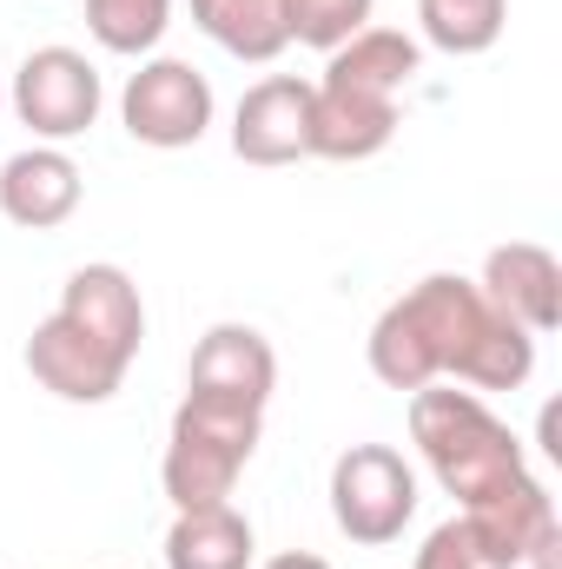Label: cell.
Returning a JSON list of instances; mask_svg holds the SVG:
<instances>
[{
    "mask_svg": "<svg viewBox=\"0 0 562 569\" xmlns=\"http://www.w3.org/2000/svg\"><path fill=\"white\" fill-rule=\"evenodd\" d=\"M371 378L391 391L423 385H470V391H516L536 371V338L503 318L476 279L430 272L404 298H391L364 338Z\"/></svg>",
    "mask_w": 562,
    "mask_h": 569,
    "instance_id": "cell-1",
    "label": "cell"
},
{
    "mask_svg": "<svg viewBox=\"0 0 562 569\" xmlns=\"http://www.w3.org/2000/svg\"><path fill=\"white\" fill-rule=\"evenodd\" d=\"M423 47L398 27H364L324 53L311 80V159H371L398 133V100L418 80Z\"/></svg>",
    "mask_w": 562,
    "mask_h": 569,
    "instance_id": "cell-2",
    "label": "cell"
},
{
    "mask_svg": "<svg viewBox=\"0 0 562 569\" xmlns=\"http://www.w3.org/2000/svg\"><path fill=\"white\" fill-rule=\"evenodd\" d=\"M411 443L423 450L430 477L456 497V510H476L530 477L516 430L483 405V391H456V385L411 391Z\"/></svg>",
    "mask_w": 562,
    "mask_h": 569,
    "instance_id": "cell-3",
    "label": "cell"
},
{
    "mask_svg": "<svg viewBox=\"0 0 562 569\" xmlns=\"http://www.w3.org/2000/svg\"><path fill=\"white\" fill-rule=\"evenodd\" d=\"M265 411L245 405H219V398H192L172 411V437H165V463L159 483L172 497V510H205V503H232L252 450H259Z\"/></svg>",
    "mask_w": 562,
    "mask_h": 569,
    "instance_id": "cell-4",
    "label": "cell"
},
{
    "mask_svg": "<svg viewBox=\"0 0 562 569\" xmlns=\"http://www.w3.org/2000/svg\"><path fill=\"white\" fill-rule=\"evenodd\" d=\"M331 517L358 550H384L418 517V470L391 443H351L331 463Z\"/></svg>",
    "mask_w": 562,
    "mask_h": 569,
    "instance_id": "cell-5",
    "label": "cell"
},
{
    "mask_svg": "<svg viewBox=\"0 0 562 569\" xmlns=\"http://www.w3.org/2000/svg\"><path fill=\"white\" fill-rule=\"evenodd\" d=\"M100 107H107L100 67L80 47H33L13 73V113L40 146L80 140L100 120Z\"/></svg>",
    "mask_w": 562,
    "mask_h": 569,
    "instance_id": "cell-6",
    "label": "cell"
},
{
    "mask_svg": "<svg viewBox=\"0 0 562 569\" xmlns=\"http://www.w3.org/2000/svg\"><path fill=\"white\" fill-rule=\"evenodd\" d=\"M212 80L192 67V60H172V53H152L140 60V73L127 80L120 93V120L140 146L159 152H179V146H199L212 127Z\"/></svg>",
    "mask_w": 562,
    "mask_h": 569,
    "instance_id": "cell-7",
    "label": "cell"
},
{
    "mask_svg": "<svg viewBox=\"0 0 562 569\" xmlns=\"http://www.w3.org/2000/svg\"><path fill=\"white\" fill-rule=\"evenodd\" d=\"M27 371H33L40 391H53L67 405H107L127 385L133 358H120L107 338H93L80 318H67L53 305V318H40L33 338H27Z\"/></svg>",
    "mask_w": 562,
    "mask_h": 569,
    "instance_id": "cell-8",
    "label": "cell"
},
{
    "mask_svg": "<svg viewBox=\"0 0 562 569\" xmlns=\"http://www.w3.org/2000/svg\"><path fill=\"white\" fill-rule=\"evenodd\" d=\"M272 385H279V351H272L265 331H252V325H212L192 345V365H185V391L192 398H219V405L265 411L272 405Z\"/></svg>",
    "mask_w": 562,
    "mask_h": 569,
    "instance_id": "cell-9",
    "label": "cell"
},
{
    "mask_svg": "<svg viewBox=\"0 0 562 569\" xmlns=\"http://www.w3.org/2000/svg\"><path fill=\"white\" fill-rule=\"evenodd\" d=\"M232 152L245 166H298V159H311V80L272 73V80L245 87V100L232 113Z\"/></svg>",
    "mask_w": 562,
    "mask_h": 569,
    "instance_id": "cell-10",
    "label": "cell"
},
{
    "mask_svg": "<svg viewBox=\"0 0 562 569\" xmlns=\"http://www.w3.org/2000/svg\"><path fill=\"white\" fill-rule=\"evenodd\" d=\"M483 298L503 311V318H516L530 338H550L562 325V266L550 246H536V239H510V246H496L490 259H483Z\"/></svg>",
    "mask_w": 562,
    "mask_h": 569,
    "instance_id": "cell-11",
    "label": "cell"
},
{
    "mask_svg": "<svg viewBox=\"0 0 562 569\" xmlns=\"http://www.w3.org/2000/svg\"><path fill=\"white\" fill-rule=\"evenodd\" d=\"M80 166L67 159V146H20L0 166V212L27 232H53L80 212Z\"/></svg>",
    "mask_w": 562,
    "mask_h": 569,
    "instance_id": "cell-12",
    "label": "cell"
},
{
    "mask_svg": "<svg viewBox=\"0 0 562 569\" xmlns=\"http://www.w3.org/2000/svg\"><path fill=\"white\" fill-rule=\"evenodd\" d=\"M60 311L80 318L93 338H107L120 358H140L145 345V298L140 284L127 279L120 266H80L73 279L60 284Z\"/></svg>",
    "mask_w": 562,
    "mask_h": 569,
    "instance_id": "cell-13",
    "label": "cell"
},
{
    "mask_svg": "<svg viewBox=\"0 0 562 569\" xmlns=\"http://www.w3.org/2000/svg\"><path fill=\"white\" fill-rule=\"evenodd\" d=\"M259 537L232 503H205V510H179L165 530V569H252Z\"/></svg>",
    "mask_w": 562,
    "mask_h": 569,
    "instance_id": "cell-14",
    "label": "cell"
},
{
    "mask_svg": "<svg viewBox=\"0 0 562 569\" xmlns=\"http://www.w3.org/2000/svg\"><path fill=\"white\" fill-rule=\"evenodd\" d=\"M192 27L205 40H219L232 60H279L284 47V20H279V0H192Z\"/></svg>",
    "mask_w": 562,
    "mask_h": 569,
    "instance_id": "cell-15",
    "label": "cell"
},
{
    "mask_svg": "<svg viewBox=\"0 0 562 569\" xmlns=\"http://www.w3.org/2000/svg\"><path fill=\"white\" fill-rule=\"evenodd\" d=\"M418 20H423V40L436 53H490L503 40V20H510V0H418Z\"/></svg>",
    "mask_w": 562,
    "mask_h": 569,
    "instance_id": "cell-16",
    "label": "cell"
},
{
    "mask_svg": "<svg viewBox=\"0 0 562 569\" xmlns=\"http://www.w3.org/2000/svg\"><path fill=\"white\" fill-rule=\"evenodd\" d=\"M172 27V0H87V33L107 53H152L159 33Z\"/></svg>",
    "mask_w": 562,
    "mask_h": 569,
    "instance_id": "cell-17",
    "label": "cell"
},
{
    "mask_svg": "<svg viewBox=\"0 0 562 569\" xmlns=\"http://www.w3.org/2000/svg\"><path fill=\"white\" fill-rule=\"evenodd\" d=\"M371 13H378V0H279L284 40L318 47V53H331V47H344L351 33H364Z\"/></svg>",
    "mask_w": 562,
    "mask_h": 569,
    "instance_id": "cell-18",
    "label": "cell"
},
{
    "mask_svg": "<svg viewBox=\"0 0 562 569\" xmlns=\"http://www.w3.org/2000/svg\"><path fill=\"white\" fill-rule=\"evenodd\" d=\"M411 569H510V563H503V550L483 537V523L456 510L450 523H436V530L423 537V550H418Z\"/></svg>",
    "mask_w": 562,
    "mask_h": 569,
    "instance_id": "cell-19",
    "label": "cell"
},
{
    "mask_svg": "<svg viewBox=\"0 0 562 569\" xmlns=\"http://www.w3.org/2000/svg\"><path fill=\"white\" fill-rule=\"evenodd\" d=\"M265 569H331L324 557H311V550H284V557H272Z\"/></svg>",
    "mask_w": 562,
    "mask_h": 569,
    "instance_id": "cell-20",
    "label": "cell"
}]
</instances>
